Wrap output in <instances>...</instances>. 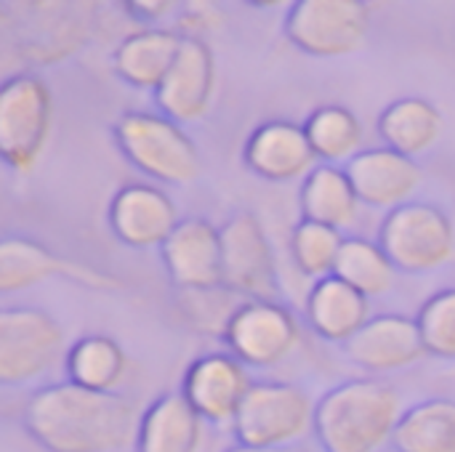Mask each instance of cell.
Returning <instances> with one entry per match:
<instances>
[{"instance_id":"1","label":"cell","mask_w":455,"mask_h":452,"mask_svg":"<svg viewBox=\"0 0 455 452\" xmlns=\"http://www.w3.org/2000/svg\"><path fill=\"white\" fill-rule=\"evenodd\" d=\"M141 413L117 392L75 384L40 389L24 408L27 434L48 452H117L136 445Z\"/></svg>"},{"instance_id":"13","label":"cell","mask_w":455,"mask_h":452,"mask_svg":"<svg viewBox=\"0 0 455 452\" xmlns=\"http://www.w3.org/2000/svg\"><path fill=\"white\" fill-rule=\"evenodd\" d=\"M347 176L363 205L379 210H397L413 202L416 192L424 184V170L413 157H405L395 149H363L347 163Z\"/></svg>"},{"instance_id":"3","label":"cell","mask_w":455,"mask_h":452,"mask_svg":"<svg viewBox=\"0 0 455 452\" xmlns=\"http://www.w3.org/2000/svg\"><path fill=\"white\" fill-rule=\"evenodd\" d=\"M317 402L296 384H253L232 421L237 445L264 450H291L315 434Z\"/></svg>"},{"instance_id":"10","label":"cell","mask_w":455,"mask_h":452,"mask_svg":"<svg viewBox=\"0 0 455 452\" xmlns=\"http://www.w3.org/2000/svg\"><path fill=\"white\" fill-rule=\"evenodd\" d=\"M224 341L245 368H277L301 344V328L277 301H245L232 317Z\"/></svg>"},{"instance_id":"25","label":"cell","mask_w":455,"mask_h":452,"mask_svg":"<svg viewBox=\"0 0 455 452\" xmlns=\"http://www.w3.org/2000/svg\"><path fill=\"white\" fill-rule=\"evenodd\" d=\"M392 448L397 452H455L453 400H427L405 410Z\"/></svg>"},{"instance_id":"5","label":"cell","mask_w":455,"mask_h":452,"mask_svg":"<svg viewBox=\"0 0 455 452\" xmlns=\"http://www.w3.org/2000/svg\"><path fill=\"white\" fill-rule=\"evenodd\" d=\"M53 125V99L37 75H11L0 83V160L27 173L37 165Z\"/></svg>"},{"instance_id":"22","label":"cell","mask_w":455,"mask_h":452,"mask_svg":"<svg viewBox=\"0 0 455 452\" xmlns=\"http://www.w3.org/2000/svg\"><path fill=\"white\" fill-rule=\"evenodd\" d=\"M379 136L387 149H395L405 157H419L429 152L443 136V115L440 109L421 99L405 96L392 101L379 117Z\"/></svg>"},{"instance_id":"4","label":"cell","mask_w":455,"mask_h":452,"mask_svg":"<svg viewBox=\"0 0 455 452\" xmlns=\"http://www.w3.org/2000/svg\"><path fill=\"white\" fill-rule=\"evenodd\" d=\"M120 152L149 178L189 184L200 176V152L189 133L165 115L128 112L115 125Z\"/></svg>"},{"instance_id":"15","label":"cell","mask_w":455,"mask_h":452,"mask_svg":"<svg viewBox=\"0 0 455 452\" xmlns=\"http://www.w3.org/2000/svg\"><path fill=\"white\" fill-rule=\"evenodd\" d=\"M109 226L131 248H163L179 226L173 200L152 184L123 186L109 202Z\"/></svg>"},{"instance_id":"19","label":"cell","mask_w":455,"mask_h":452,"mask_svg":"<svg viewBox=\"0 0 455 452\" xmlns=\"http://www.w3.org/2000/svg\"><path fill=\"white\" fill-rule=\"evenodd\" d=\"M205 421L184 394L157 397L139 421L136 452H203Z\"/></svg>"},{"instance_id":"18","label":"cell","mask_w":455,"mask_h":452,"mask_svg":"<svg viewBox=\"0 0 455 452\" xmlns=\"http://www.w3.org/2000/svg\"><path fill=\"white\" fill-rule=\"evenodd\" d=\"M72 277L93 288H109L115 285L109 277H99L93 269L69 264L51 253L45 245L24 237H3L0 240V293H16L27 290L32 285H40L51 277Z\"/></svg>"},{"instance_id":"24","label":"cell","mask_w":455,"mask_h":452,"mask_svg":"<svg viewBox=\"0 0 455 452\" xmlns=\"http://www.w3.org/2000/svg\"><path fill=\"white\" fill-rule=\"evenodd\" d=\"M69 384L91 392H117L128 373V357L109 336H85L67 352Z\"/></svg>"},{"instance_id":"26","label":"cell","mask_w":455,"mask_h":452,"mask_svg":"<svg viewBox=\"0 0 455 452\" xmlns=\"http://www.w3.org/2000/svg\"><path fill=\"white\" fill-rule=\"evenodd\" d=\"M304 133L317 163L323 160V165L349 163L363 152V123L355 112L339 104L315 109L304 123Z\"/></svg>"},{"instance_id":"29","label":"cell","mask_w":455,"mask_h":452,"mask_svg":"<svg viewBox=\"0 0 455 452\" xmlns=\"http://www.w3.org/2000/svg\"><path fill=\"white\" fill-rule=\"evenodd\" d=\"M344 240L347 237L339 229L301 218V224L293 229V237H291L293 264L299 266L301 274L325 280L336 272V261L344 248Z\"/></svg>"},{"instance_id":"9","label":"cell","mask_w":455,"mask_h":452,"mask_svg":"<svg viewBox=\"0 0 455 452\" xmlns=\"http://www.w3.org/2000/svg\"><path fill=\"white\" fill-rule=\"evenodd\" d=\"M221 282L245 301H277L275 248L253 213H237L221 226Z\"/></svg>"},{"instance_id":"32","label":"cell","mask_w":455,"mask_h":452,"mask_svg":"<svg viewBox=\"0 0 455 452\" xmlns=\"http://www.w3.org/2000/svg\"><path fill=\"white\" fill-rule=\"evenodd\" d=\"M128 8L136 11V13H133L136 19L160 21V19L171 16V11H176V3H171V0H157V3H128Z\"/></svg>"},{"instance_id":"21","label":"cell","mask_w":455,"mask_h":452,"mask_svg":"<svg viewBox=\"0 0 455 452\" xmlns=\"http://www.w3.org/2000/svg\"><path fill=\"white\" fill-rule=\"evenodd\" d=\"M181 40L184 37L176 29H163V27L131 32L115 48L112 56L115 72L136 88L157 91L179 56Z\"/></svg>"},{"instance_id":"16","label":"cell","mask_w":455,"mask_h":452,"mask_svg":"<svg viewBox=\"0 0 455 452\" xmlns=\"http://www.w3.org/2000/svg\"><path fill=\"white\" fill-rule=\"evenodd\" d=\"M349 362L368 373H392L427 357L416 320L405 314L371 317L365 328L344 344Z\"/></svg>"},{"instance_id":"23","label":"cell","mask_w":455,"mask_h":452,"mask_svg":"<svg viewBox=\"0 0 455 452\" xmlns=\"http://www.w3.org/2000/svg\"><path fill=\"white\" fill-rule=\"evenodd\" d=\"M363 202L339 165H317L301 186V213L304 221H315L331 229H344L357 221Z\"/></svg>"},{"instance_id":"11","label":"cell","mask_w":455,"mask_h":452,"mask_svg":"<svg viewBox=\"0 0 455 452\" xmlns=\"http://www.w3.org/2000/svg\"><path fill=\"white\" fill-rule=\"evenodd\" d=\"M216 93V59L205 40L184 37L173 67L155 91L157 107L173 123H197L208 115Z\"/></svg>"},{"instance_id":"17","label":"cell","mask_w":455,"mask_h":452,"mask_svg":"<svg viewBox=\"0 0 455 452\" xmlns=\"http://www.w3.org/2000/svg\"><path fill=\"white\" fill-rule=\"evenodd\" d=\"M243 157L256 176L275 184L299 178L304 181L317 168V157L309 147L304 125L291 120H269L259 125L251 133Z\"/></svg>"},{"instance_id":"12","label":"cell","mask_w":455,"mask_h":452,"mask_svg":"<svg viewBox=\"0 0 455 452\" xmlns=\"http://www.w3.org/2000/svg\"><path fill=\"white\" fill-rule=\"evenodd\" d=\"M251 386L248 368L232 354H205L189 365L181 394L205 424L232 426Z\"/></svg>"},{"instance_id":"33","label":"cell","mask_w":455,"mask_h":452,"mask_svg":"<svg viewBox=\"0 0 455 452\" xmlns=\"http://www.w3.org/2000/svg\"><path fill=\"white\" fill-rule=\"evenodd\" d=\"M227 452H291V450H264V448H248V445H235Z\"/></svg>"},{"instance_id":"14","label":"cell","mask_w":455,"mask_h":452,"mask_svg":"<svg viewBox=\"0 0 455 452\" xmlns=\"http://www.w3.org/2000/svg\"><path fill=\"white\" fill-rule=\"evenodd\" d=\"M163 264L179 290L216 288L221 282V229L208 218H184L163 242Z\"/></svg>"},{"instance_id":"27","label":"cell","mask_w":455,"mask_h":452,"mask_svg":"<svg viewBox=\"0 0 455 452\" xmlns=\"http://www.w3.org/2000/svg\"><path fill=\"white\" fill-rule=\"evenodd\" d=\"M333 277H339L371 301L387 296L395 288L397 269L379 242H371L365 237H349L344 240Z\"/></svg>"},{"instance_id":"30","label":"cell","mask_w":455,"mask_h":452,"mask_svg":"<svg viewBox=\"0 0 455 452\" xmlns=\"http://www.w3.org/2000/svg\"><path fill=\"white\" fill-rule=\"evenodd\" d=\"M416 325L429 357L455 360V288L435 293L421 306Z\"/></svg>"},{"instance_id":"7","label":"cell","mask_w":455,"mask_h":452,"mask_svg":"<svg viewBox=\"0 0 455 452\" xmlns=\"http://www.w3.org/2000/svg\"><path fill=\"white\" fill-rule=\"evenodd\" d=\"M371 5L363 0H299L288 8V40L317 59L357 53L371 35Z\"/></svg>"},{"instance_id":"8","label":"cell","mask_w":455,"mask_h":452,"mask_svg":"<svg viewBox=\"0 0 455 452\" xmlns=\"http://www.w3.org/2000/svg\"><path fill=\"white\" fill-rule=\"evenodd\" d=\"M64 354V328L40 309H0V386L51 373Z\"/></svg>"},{"instance_id":"2","label":"cell","mask_w":455,"mask_h":452,"mask_svg":"<svg viewBox=\"0 0 455 452\" xmlns=\"http://www.w3.org/2000/svg\"><path fill=\"white\" fill-rule=\"evenodd\" d=\"M403 413V397L392 384L347 381L317 402L315 440L323 452H381L392 445Z\"/></svg>"},{"instance_id":"28","label":"cell","mask_w":455,"mask_h":452,"mask_svg":"<svg viewBox=\"0 0 455 452\" xmlns=\"http://www.w3.org/2000/svg\"><path fill=\"white\" fill-rule=\"evenodd\" d=\"M243 304L245 298L229 290L227 285L179 290L176 296V309L192 330L205 336H221V338Z\"/></svg>"},{"instance_id":"20","label":"cell","mask_w":455,"mask_h":452,"mask_svg":"<svg viewBox=\"0 0 455 452\" xmlns=\"http://www.w3.org/2000/svg\"><path fill=\"white\" fill-rule=\"evenodd\" d=\"M304 312H307L309 328L320 338L333 341V344H347L371 320V301L331 274L315 282V288L307 296Z\"/></svg>"},{"instance_id":"31","label":"cell","mask_w":455,"mask_h":452,"mask_svg":"<svg viewBox=\"0 0 455 452\" xmlns=\"http://www.w3.org/2000/svg\"><path fill=\"white\" fill-rule=\"evenodd\" d=\"M221 21H224V13L216 5H211V3H192L179 16V35L181 37L203 40V35L216 29V27H221Z\"/></svg>"},{"instance_id":"6","label":"cell","mask_w":455,"mask_h":452,"mask_svg":"<svg viewBox=\"0 0 455 452\" xmlns=\"http://www.w3.org/2000/svg\"><path fill=\"white\" fill-rule=\"evenodd\" d=\"M379 245L397 272L429 274L453 261V221L443 208L413 200L397 210H389L381 226Z\"/></svg>"}]
</instances>
